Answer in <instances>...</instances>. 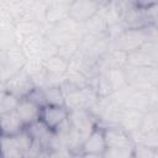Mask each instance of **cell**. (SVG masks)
<instances>
[{
	"label": "cell",
	"mask_w": 158,
	"mask_h": 158,
	"mask_svg": "<svg viewBox=\"0 0 158 158\" xmlns=\"http://www.w3.org/2000/svg\"><path fill=\"white\" fill-rule=\"evenodd\" d=\"M101 1L93 0H77L70 1L69 6V19L78 23H86L94 16H96L101 9Z\"/></svg>",
	"instance_id": "1"
},
{
	"label": "cell",
	"mask_w": 158,
	"mask_h": 158,
	"mask_svg": "<svg viewBox=\"0 0 158 158\" xmlns=\"http://www.w3.org/2000/svg\"><path fill=\"white\" fill-rule=\"evenodd\" d=\"M69 109L65 105H46L41 109V117L47 127L56 132L69 120Z\"/></svg>",
	"instance_id": "2"
},
{
	"label": "cell",
	"mask_w": 158,
	"mask_h": 158,
	"mask_svg": "<svg viewBox=\"0 0 158 158\" xmlns=\"http://www.w3.org/2000/svg\"><path fill=\"white\" fill-rule=\"evenodd\" d=\"M33 88L35 84L32 81V78L23 69L2 83V90L11 93L20 99L26 98Z\"/></svg>",
	"instance_id": "3"
},
{
	"label": "cell",
	"mask_w": 158,
	"mask_h": 158,
	"mask_svg": "<svg viewBox=\"0 0 158 158\" xmlns=\"http://www.w3.org/2000/svg\"><path fill=\"white\" fill-rule=\"evenodd\" d=\"M105 139L107 148L127 149L135 146L131 133L120 126H105Z\"/></svg>",
	"instance_id": "4"
},
{
	"label": "cell",
	"mask_w": 158,
	"mask_h": 158,
	"mask_svg": "<svg viewBox=\"0 0 158 158\" xmlns=\"http://www.w3.org/2000/svg\"><path fill=\"white\" fill-rule=\"evenodd\" d=\"M107 149L106 139H105V127L98 122L94 130L89 133V136L84 139L81 144V153H96L104 154Z\"/></svg>",
	"instance_id": "5"
},
{
	"label": "cell",
	"mask_w": 158,
	"mask_h": 158,
	"mask_svg": "<svg viewBox=\"0 0 158 158\" xmlns=\"http://www.w3.org/2000/svg\"><path fill=\"white\" fill-rule=\"evenodd\" d=\"M69 6L70 1H51L46 9V23L48 26H54L64 20L69 19Z\"/></svg>",
	"instance_id": "6"
},
{
	"label": "cell",
	"mask_w": 158,
	"mask_h": 158,
	"mask_svg": "<svg viewBox=\"0 0 158 158\" xmlns=\"http://www.w3.org/2000/svg\"><path fill=\"white\" fill-rule=\"evenodd\" d=\"M41 106H38L37 104L32 102L31 100H28L27 98H22L20 99V102L16 107V114L19 115V117L21 118V121L23 122L25 126H28L36 121L40 120L41 117Z\"/></svg>",
	"instance_id": "7"
},
{
	"label": "cell",
	"mask_w": 158,
	"mask_h": 158,
	"mask_svg": "<svg viewBox=\"0 0 158 158\" xmlns=\"http://www.w3.org/2000/svg\"><path fill=\"white\" fill-rule=\"evenodd\" d=\"M0 125H1V136H7L12 137L21 132L26 126L16 114L14 112H7V114H0Z\"/></svg>",
	"instance_id": "8"
},
{
	"label": "cell",
	"mask_w": 158,
	"mask_h": 158,
	"mask_svg": "<svg viewBox=\"0 0 158 158\" xmlns=\"http://www.w3.org/2000/svg\"><path fill=\"white\" fill-rule=\"evenodd\" d=\"M102 75L107 80V83L111 86L114 93L118 91V90H121V89H123L125 86L128 85V79H127L126 69L115 68V67L111 68L110 67V68H106V70L102 73Z\"/></svg>",
	"instance_id": "9"
},
{
	"label": "cell",
	"mask_w": 158,
	"mask_h": 158,
	"mask_svg": "<svg viewBox=\"0 0 158 158\" xmlns=\"http://www.w3.org/2000/svg\"><path fill=\"white\" fill-rule=\"evenodd\" d=\"M47 105H65V95L60 86H46L43 88Z\"/></svg>",
	"instance_id": "10"
},
{
	"label": "cell",
	"mask_w": 158,
	"mask_h": 158,
	"mask_svg": "<svg viewBox=\"0 0 158 158\" xmlns=\"http://www.w3.org/2000/svg\"><path fill=\"white\" fill-rule=\"evenodd\" d=\"M11 138H12V142H14L15 147H16L21 153H23V156L27 154V152L30 151V148H31V146H32V143H33V141H35V139L30 136V133L27 132L26 127H25L21 132H19L17 135L12 136Z\"/></svg>",
	"instance_id": "11"
},
{
	"label": "cell",
	"mask_w": 158,
	"mask_h": 158,
	"mask_svg": "<svg viewBox=\"0 0 158 158\" xmlns=\"http://www.w3.org/2000/svg\"><path fill=\"white\" fill-rule=\"evenodd\" d=\"M20 102V98L16 95L2 90L1 91V98H0V114H7V112H14L16 111V107Z\"/></svg>",
	"instance_id": "12"
},
{
	"label": "cell",
	"mask_w": 158,
	"mask_h": 158,
	"mask_svg": "<svg viewBox=\"0 0 158 158\" xmlns=\"http://www.w3.org/2000/svg\"><path fill=\"white\" fill-rule=\"evenodd\" d=\"M26 130H27V132L30 133V136H31L35 141H40V142H41L47 135H49L51 132H53V131H51V130L47 127V125H46L42 120H38V121H36V122H33V123L26 126Z\"/></svg>",
	"instance_id": "13"
},
{
	"label": "cell",
	"mask_w": 158,
	"mask_h": 158,
	"mask_svg": "<svg viewBox=\"0 0 158 158\" xmlns=\"http://www.w3.org/2000/svg\"><path fill=\"white\" fill-rule=\"evenodd\" d=\"M154 151V147H151L146 143H135L132 148V156L133 158H153Z\"/></svg>",
	"instance_id": "14"
},
{
	"label": "cell",
	"mask_w": 158,
	"mask_h": 158,
	"mask_svg": "<svg viewBox=\"0 0 158 158\" xmlns=\"http://www.w3.org/2000/svg\"><path fill=\"white\" fill-rule=\"evenodd\" d=\"M28 100H31L32 102L37 104L38 106L43 107L47 105V100H46V95H44V90L43 88H40V86H35L30 93L28 95L26 96Z\"/></svg>",
	"instance_id": "15"
},
{
	"label": "cell",
	"mask_w": 158,
	"mask_h": 158,
	"mask_svg": "<svg viewBox=\"0 0 158 158\" xmlns=\"http://www.w3.org/2000/svg\"><path fill=\"white\" fill-rule=\"evenodd\" d=\"M132 148L127 149H116V148H107L104 153V158H132Z\"/></svg>",
	"instance_id": "16"
},
{
	"label": "cell",
	"mask_w": 158,
	"mask_h": 158,
	"mask_svg": "<svg viewBox=\"0 0 158 158\" xmlns=\"http://www.w3.org/2000/svg\"><path fill=\"white\" fill-rule=\"evenodd\" d=\"M35 158H53L52 157V151H49V149H42Z\"/></svg>",
	"instance_id": "17"
},
{
	"label": "cell",
	"mask_w": 158,
	"mask_h": 158,
	"mask_svg": "<svg viewBox=\"0 0 158 158\" xmlns=\"http://www.w3.org/2000/svg\"><path fill=\"white\" fill-rule=\"evenodd\" d=\"M80 158H104V154H96V153H81Z\"/></svg>",
	"instance_id": "18"
},
{
	"label": "cell",
	"mask_w": 158,
	"mask_h": 158,
	"mask_svg": "<svg viewBox=\"0 0 158 158\" xmlns=\"http://www.w3.org/2000/svg\"><path fill=\"white\" fill-rule=\"evenodd\" d=\"M153 158H158V147L156 148V151H154V157Z\"/></svg>",
	"instance_id": "19"
},
{
	"label": "cell",
	"mask_w": 158,
	"mask_h": 158,
	"mask_svg": "<svg viewBox=\"0 0 158 158\" xmlns=\"http://www.w3.org/2000/svg\"><path fill=\"white\" fill-rule=\"evenodd\" d=\"M22 158H32V157H30V156H23Z\"/></svg>",
	"instance_id": "20"
},
{
	"label": "cell",
	"mask_w": 158,
	"mask_h": 158,
	"mask_svg": "<svg viewBox=\"0 0 158 158\" xmlns=\"http://www.w3.org/2000/svg\"><path fill=\"white\" fill-rule=\"evenodd\" d=\"M132 158H133V157H132Z\"/></svg>",
	"instance_id": "21"
}]
</instances>
